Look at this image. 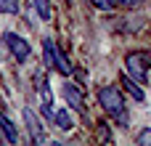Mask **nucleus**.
Returning a JSON list of instances; mask_svg holds the SVG:
<instances>
[{
  "label": "nucleus",
  "mask_w": 151,
  "mask_h": 146,
  "mask_svg": "<svg viewBox=\"0 0 151 146\" xmlns=\"http://www.w3.org/2000/svg\"><path fill=\"white\" fill-rule=\"evenodd\" d=\"M5 45H8V51L16 56V61H24V59H29V43L21 37V35H16V32H5Z\"/></svg>",
  "instance_id": "4"
},
{
  "label": "nucleus",
  "mask_w": 151,
  "mask_h": 146,
  "mask_svg": "<svg viewBox=\"0 0 151 146\" xmlns=\"http://www.w3.org/2000/svg\"><path fill=\"white\" fill-rule=\"evenodd\" d=\"M114 5L117 8H141V5H146V0H114Z\"/></svg>",
  "instance_id": "13"
},
{
  "label": "nucleus",
  "mask_w": 151,
  "mask_h": 146,
  "mask_svg": "<svg viewBox=\"0 0 151 146\" xmlns=\"http://www.w3.org/2000/svg\"><path fill=\"white\" fill-rule=\"evenodd\" d=\"M0 130H3V136H5V141H8V144H16V141H19L16 125H13V122H11L8 117H5L3 112H0Z\"/></svg>",
  "instance_id": "9"
},
{
  "label": "nucleus",
  "mask_w": 151,
  "mask_h": 146,
  "mask_svg": "<svg viewBox=\"0 0 151 146\" xmlns=\"http://www.w3.org/2000/svg\"><path fill=\"white\" fill-rule=\"evenodd\" d=\"M125 66H127L130 77H135L138 82H146L149 69H151V53L149 51H133V53H127Z\"/></svg>",
  "instance_id": "2"
},
{
  "label": "nucleus",
  "mask_w": 151,
  "mask_h": 146,
  "mask_svg": "<svg viewBox=\"0 0 151 146\" xmlns=\"http://www.w3.org/2000/svg\"><path fill=\"white\" fill-rule=\"evenodd\" d=\"M90 3H93L98 11H111V8H114V0H90Z\"/></svg>",
  "instance_id": "15"
},
{
  "label": "nucleus",
  "mask_w": 151,
  "mask_h": 146,
  "mask_svg": "<svg viewBox=\"0 0 151 146\" xmlns=\"http://www.w3.org/2000/svg\"><path fill=\"white\" fill-rule=\"evenodd\" d=\"M35 90L40 93V101H42V114L53 117V93H50V85H48V77L42 72L35 74Z\"/></svg>",
  "instance_id": "3"
},
{
  "label": "nucleus",
  "mask_w": 151,
  "mask_h": 146,
  "mask_svg": "<svg viewBox=\"0 0 151 146\" xmlns=\"http://www.w3.org/2000/svg\"><path fill=\"white\" fill-rule=\"evenodd\" d=\"M141 146H151V128H143L141 133H138V138H135Z\"/></svg>",
  "instance_id": "14"
},
{
  "label": "nucleus",
  "mask_w": 151,
  "mask_h": 146,
  "mask_svg": "<svg viewBox=\"0 0 151 146\" xmlns=\"http://www.w3.org/2000/svg\"><path fill=\"white\" fill-rule=\"evenodd\" d=\"M64 98H66V104H69L72 109L85 112V98H82V93H80L74 85H64Z\"/></svg>",
  "instance_id": "6"
},
{
  "label": "nucleus",
  "mask_w": 151,
  "mask_h": 146,
  "mask_svg": "<svg viewBox=\"0 0 151 146\" xmlns=\"http://www.w3.org/2000/svg\"><path fill=\"white\" fill-rule=\"evenodd\" d=\"M32 8L37 11V16H40L42 21L50 19V3H48V0H32Z\"/></svg>",
  "instance_id": "11"
},
{
  "label": "nucleus",
  "mask_w": 151,
  "mask_h": 146,
  "mask_svg": "<svg viewBox=\"0 0 151 146\" xmlns=\"http://www.w3.org/2000/svg\"><path fill=\"white\" fill-rule=\"evenodd\" d=\"M53 69H58L61 74H72V64L66 61V53L53 43Z\"/></svg>",
  "instance_id": "8"
},
{
  "label": "nucleus",
  "mask_w": 151,
  "mask_h": 146,
  "mask_svg": "<svg viewBox=\"0 0 151 146\" xmlns=\"http://www.w3.org/2000/svg\"><path fill=\"white\" fill-rule=\"evenodd\" d=\"M98 104L104 106L106 114H111L114 122H119L122 128L127 125V109H125V98H122V90L117 85H106L98 90Z\"/></svg>",
  "instance_id": "1"
},
{
  "label": "nucleus",
  "mask_w": 151,
  "mask_h": 146,
  "mask_svg": "<svg viewBox=\"0 0 151 146\" xmlns=\"http://www.w3.org/2000/svg\"><path fill=\"white\" fill-rule=\"evenodd\" d=\"M24 122H27V130H29L32 144H42V141H45V130H42L40 120L35 117V112H32V109H24Z\"/></svg>",
  "instance_id": "5"
},
{
  "label": "nucleus",
  "mask_w": 151,
  "mask_h": 146,
  "mask_svg": "<svg viewBox=\"0 0 151 146\" xmlns=\"http://www.w3.org/2000/svg\"><path fill=\"white\" fill-rule=\"evenodd\" d=\"M98 136H101L104 141H111V136H109V130H106V128H101V130H98Z\"/></svg>",
  "instance_id": "16"
},
{
  "label": "nucleus",
  "mask_w": 151,
  "mask_h": 146,
  "mask_svg": "<svg viewBox=\"0 0 151 146\" xmlns=\"http://www.w3.org/2000/svg\"><path fill=\"white\" fill-rule=\"evenodd\" d=\"M119 82H122V88H125L135 101H146V93H143V88L138 85V80H135V77H127V74H125V77H119Z\"/></svg>",
  "instance_id": "7"
},
{
  "label": "nucleus",
  "mask_w": 151,
  "mask_h": 146,
  "mask_svg": "<svg viewBox=\"0 0 151 146\" xmlns=\"http://www.w3.org/2000/svg\"><path fill=\"white\" fill-rule=\"evenodd\" d=\"M19 11V0H0V13H16Z\"/></svg>",
  "instance_id": "12"
},
{
  "label": "nucleus",
  "mask_w": 151,
  "mask_h": 146,
  "mask_svg": "<svg viewBox=\"0 0 151 146\" xmlns=\"http://www.w3.org/2000/svg\"><path fill=\"white\" fill-rule=\"evenodd\" d=\"M53 122H56L61 130H72V117H69V112H66V109L53 112Z\"/></svg>",
  "instance_id": "10"
}]
</instances>
